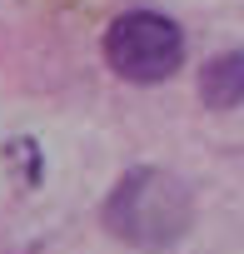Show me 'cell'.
Here are the masks:
<instances>
[{"instance_id": "obj_3", "label": "cell", "mask_w": 244, "mask_h": 254, "mask_svg": "<svg viewBox=\"0 0 244 254\" xmlns=\"http://www.w3.org/2000/svg\"><path fill=\"white\" fill-rule=\"evenodd\" d=\"M199 100L214 115H229L244 105V50H224L199 70Z\"/></svg>"}, {"instance_id": "obj_1", "label": "cell", "mask_w": 244, "mask_h": 254, "mask_svg": "<svg viewBox=\"0 0 244 254\" xmlns=\"http://www.w3.org/2000/svg\"><path fill=\"white\" fill-rule=\"evenodd\" d=\"M105 229L140 254H165L194 229V190L160 165H140L120 175L105 199Z\"/></svg>"}, {"instance_id": "obj_2", "label": "cell", "mask_w": 244, "mask_h": 254, "mask_svg": "<svg viewBox=\"0 0 244 254\" xmlns=\"http://www.w3.org/2000/svg\"><path fill=\"white\" fill-rule=\"evenodd\" d=\"M105 65L130 85H165L184 65V35L160 10H125L105 25Z\"/></svg>"}]
</instances>
